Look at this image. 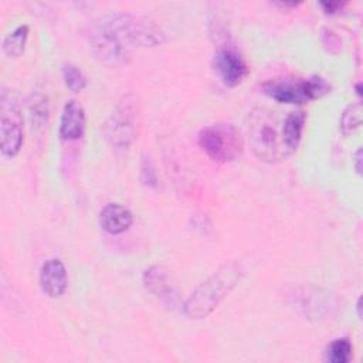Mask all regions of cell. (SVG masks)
Returning a JSON list of instances; mask_svg holds the SVG:
<instances>
[{
    "label": "cell",
    "instance_id": "obj_17",
    "mask_svg": "<svg viewBox=\"0 0 363 363\" xmlns=\"http://www.w3.org/2000/svg\"><path fill=\"white\" fill-rule=\"evenodd\" d=\"M362 123V108L360 104L349 105L340 118V129L345 135L350 133L353 129L359 128Z\"/></svg>",
    "mask_w": 363,
    "mask_h": 363
},
{
    "label": "cell",
    "instance_id": "obj_11",
    "mask_svg": "<svg viewBox=\"0 0 363 363\" xmlns=\"http://www.w3.org/2000/svg\"><path fill=\"white\" fill-rule=\"evenodd\" d=\"M85 129V113L82 106L71 99L64 105L61 122H60V136L64 140L79 139Z\"/></svg>",
    "mask_w": 363,
    "mask_h": 363
},
{
    "label": "cell",
    "instance_id": "obj_4",
    "mask_svg": "<svg viewBox=\"0 0 363 363\" xmlns=\"http://www.w3.org/2000/svg\"><path fill=\"white\" fill-rule=\"evenodd\" d=\"M199 145L214 162L227 163L242 153V138L231 123H216L206 126L199 133Z\"/></svg>",
    "mask_w": 363,
    "mask_h": 363
},
{
    "label": "cell",
    "instance_id": "obj_9",
    "mask_svg": "<svg viewBox=\"0 0 363 363\" xmlns=\"http://www.w3.org/2000/svg\"><path fill=\"white\" fill-rule=\"evenodd\" d=\"M91 47L98 60L111 65L123 64L129 57V50L101 26H96L91 34Z\"/></svg>",
    "mask_w": 363,
    "mask_h": 363
},
{
    "label": "cell",
    "instance_id": "obj_8",
    "mask_svg": "<svg viewBox=\"0 0 363 363\" xmlns=\"http://www.w3.org/2000/svg\"><path fill=\"white\" fill-rule=\"evenodd\" d=\"M213 67L223 84L231 88L241 84L250 74V68L242 57L230 48H223L214 55Z\"/></svg>",
    "mask_w": 363,
    "mask_h": 363
},
{
    "label": "cell",
    "instance_id": "obj_1",
    "mask_svg": "<svg viewBox=\"0 0 363 363\" xmlns=\"http://www.w3.org/2000/svg\"><path fill=\"white\" fill-rule=\"evenodd\" d=\"M284 116L268 108H254L247 115L248 142L254 155L264 162L275 163L292 155L282 135Z\"/></svg>",
    "mask_w": 363,
    "mask_h": 363
},
{
    "label": "cell",
    "instance_id": "obj_3",
    "mask_svg": "<svg viewBox=\"0 0 363 363\" xmlns=\"http://www.w3.org/2000/svg\"><path fill=\"white\" fill-rule=\"evenodd\" d=\"M123 47H155L164 43V33L152 21L130 13H111L98 23Z\"/></svg>",
    "mask_w": 363,
    "mask_h": 363
},
{
    "label": "cell",
    "instance_id": "obj_19",
    "mask_svg": "<svg viewBox=\"0 0 363 363\" xmlns=\"http://www.w3.org/2000/svg\"><path fill=\"white\" fill-rule=\"evenodd\" d=\"M142 180L145 184H149V186H156V173L150 164V162L145 160L143 162V166H142Z\"/></svg>",
    "mask_w": 363,
    "mask_h": 363
},
{
    "label": "cell",
    "instance_id": "obj_22",
    "mask_svg": "<svg viewBox=\"0 0 363 363\" xmlns=\"http://www.w3.org/2000/svg\"><path fill=\"white\" fill-rule=\"evenodd\" d=\"M277 4L281 6V7H296V6H299L301 3H295V1H278Z\"/></svg>",
    "mask_w": 363,
    "mask_h": 363
},
{
    "label": "cell",
    "instance_id": "obj_20",
    "mask_svg": "<svg viewBox=\"0 0 363 363\" xmlns=\"http://www.w3.org/2000/svg\"><path fill=\"white\" fill-rule=\"evenodd\" d=\"M343 6H345V3H340V1H322L320 3V7L323 9V11L326 14H333V13L339 11Z\"/></svg>",
    "mask_w": 363,
    "mask_h": 363
},
{
    "label": "cell",
    "instance_id": "obj_23",
    "mask_svg": "<svg viewBox=\"0 0 363 363\" xmlns=\"http://www.w3.org/2000/svg\"><path fill=\"white\" fill-rule=\"evenodd\" d=\"M356 306H357V315H359V318H360V316H362V312H360V308H362V306H360V298L357 299V303H356Z\"/></svg>",
    "mask_w": 363,
    "mask_h": 363
},
{
    "label": "cell",
    "instance_id": "obj_15",
    "mask_svg": "<svg viewBox=\"0 0 363 363\" xmlns=\"http://www.w3.org/2000/svg\"><path fill=\"white\" fill-rule=\"evenodd\" d=\"M28 37V27L27 26H18L14 31H11L9 35H6L3 41V51L9 58H17L23 54L26 41Z\"/></svg>",
    "mask_w": 363,
    "mask_h": 363
},
{
    "label": "cell",
    "instance_id": "obj_6",
    "mask_svg": "<svg viewBox=\"0 0 363 363\" xmlns=\"http://www.w3.org/2000/svg\"><path fill=\"white\" fill-rule=\"evenodd\" d=\"M139 129V106L133 95L123 96L111 113L105 132L113 146L128 147L136 138Z\"/></svg>",
    "mask_w": 363,
    "mask_h": 363
},
{
    "label": "cell",
    "instance_id": "obj_12",
    "mask_svg": "<svg viewBox=\"0 0 363 363\" xmlns=\"http://www.w3.org/2000/svg\"><path fill=\"white\" fill-rule=\"evenodd\" d=\"M132 223V213L118 203L106 204L99 213V225L109 234H121L126 231Z\"/></svg>",
    "mask_w": 363,
    "mask_h": 363
},
{
    "label": "cell",
    "instance_id": "obj_21",
    "mask_svg": "<svg viewBox=\"0 0 363 363\" xmlns=\"http://www.w3.org/2000/svg\"><path fill=\"white\" fill-rule=\"evenodd\" d=\"M354 169L360 174L362 173V149H357L354 155Z\"/></svg>",
    "mask_w": 363,
    "mask_h": 363
},
{
    "label": "cell",
    "instance_id": "obj_18",
    "mask_svg": "<svg viewBox=\"0 0 363 363\" xmlns=\"http://www.w3.org/2000/svg\"><path fill=\"white\" fill-rule=\"evenodd\" d=\"M62 77L67 88L71 89L72 92H79L86 86L85 75L82 74L81 69H78L74 65H65L62 68Z\"/></svg>",
    "mask_w": 363,
    "mask_h": 363
},
{
    "label": "cell",
    "instance_id": "obj_14",
    "mask_svg": "<svg viewBox=\"0 0 363 363\" xmlns=\"http://www.w3.org/2000/svg\"><path fill=\"white\" fill-rule=\"evenodd\" d=\"M143 284L146 289L156 296H164L166 292L170 291V286L167 284V275L163 271L162 267H150L143 274Z\"/></svg>",
    "mask_w": 363,
    "mask_h": 363
},
{
    "label": "cell",
    "instance_id": "obj_10",
    "mask_svg": "<svg viewBox=\"0 0 363 363\" xmlns=\"http://www.w3.org/2000/svg\"><path fill=\"white\" fill-rule=\"evenodd\" d=\"M40 286L50 298H60L67 288V269L61 259H47L40 271Z\"/></svg>",
    "mask_w": 363,
    "mask_h": 363
},
{
    "label": "cell",
    "instance_id": "obj_16",
    "mask_svg": "<svg viewBox=\"0 0 363 363\" xmlns=\"http://www.w3.org/2000/svg\"><path fill=\"white\" fill-rule=\"evenodd\" d=\"M352 343L347 337L335 339L325 352V359L330 363H347L352 359Z\"/></svg>",
    "mask_w": 363,
    "mask_h": 363
},
{
    "label": "cell",
    "instance_id": "obj_2",
    "mask_svg": "<svg viewBox=\"0 0 363 363\" xmlns=\"http://www.w3.org/2000/svg\"><path fill=\"white\" fill-rule=\"evenodd\" d=\"M242 275L244 268L240 262L223 265L193 291L184 303V313L190 319H203L208 316L235 288Z\"/></svg>",
    "mask_w": 363,
    "mask_h": 363
},
{
    "label": "cell",
    "instance_id": "obj_7",
    "mask_svg": "<svg viewBox=\"0 0 363 363\" xmlns=\"http://www.w3.org/2000/svg\"><path fill=\"white\" fill-rule=\"evenodd\" d=\"M23 116L16 98L9 91L0 98V149L4 156H16L23 145Z\"/></svg>",
    "mask_w": 363,
    "mask_h": 363
},
{
    "label": "cell",
    "instance_id": "obj_13",
    "mask_svg": "<svg viewBox=\"0 0 363 363\" xmlns=\"http://www.w3.org/2000/svg\"><path fill=\"white\" fill-rule=\"evenodd\" d=\"M305 119H306V115L303 111H289L284 116L282 135H284V142L291 153L296 150L301 142Z\"/></svg>",
    "mask_w": 363,
    "mask_h": 363
},
{
    "label": "cell",
    "instance_id": "obj_5",
    "mask_svg": "<svg viewBox=\"0 0 363 363\" xmlns=\"http://www.w3.org/2000/svg\"><path fill=\"white\" fill-rule=\"evenodd\" d=\"M330 91V85L322 77H311L303 81L271 79L262 84V92L281 104H305L318 99Z\"/></svg>",
    "mask_w": 363,
    "mask_h": 363
}]
</instances>
